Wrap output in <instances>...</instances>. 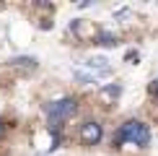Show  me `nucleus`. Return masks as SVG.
Here are the masks:
<instances>
[{
    "instance_id": "nucleus-1",
    "label": "nucleus",
    "mask_w": 158,
    "mask_h": 156,
    "mask_svg": "<svg viewBox=\"0 0 158 156\" xmlns=\"http://www.w3.org/2000/svg\"><path fill=\"white\" fill-rule=\"evenodd\" d=\"M119 141H130V143H135V146H148L150 130H148V125H143V122H124L122 130H119Z\"/></svg>"
},
{
    "instance_id": "nucleus-2",
    "label": "nucleus",
    "mask_w": 158,
    "mask_h": 156,
    "mask_svg": "<svg viewBox=\"0 0 158 156\" xmlns=\"http://www.w3.org/2000/svg\"><path fill=\"white\" fill-rule=\"evenodd\" d=\"M47 112H49V128L57 133V130H60V122L75 112V99H60V102L52 104Z\"/></svg>"
},
{
    "instance_id": "nucleus-3",
    "label": "nucleus",
    "mask_w": 158,
    "mask_h": 156,
    "mask_svg": "<svg viewBox=\"0 0 158 156\" xmlns=\"http://www.w3.org/2000/svg\"><path fill=\"white\" fill-rule=\"evenodd\" d=\"M101 135H104V130L98 122H85V125L81 128V143H85V146H94V143L101 141Z\"/></svg>"
},
{
    "instance_id": "nucleus-4",
    "label": "nucleus",
    "mask_w": 158,
    "mask_h": 156,
    "mask_svg": "<svg viewBox=\"0 0 158 156\" xmlns=\"http://www.w3.org/2000/svg\"><path fill=\"white\" fill-rule=\"evenodd\" d=\"M83 68H88V73H94L96 78H104V76H109V73H111L106 57H91V60H85V63H83Z\"/></svg>"
},
{
    "instance_id": "nucleus-5",
    "label": "nucleus",
    "mask_w": 158,
    "mask_h": 156,
    "mask_svg": "<svg viewBox=\"0 0 158 156\" xmlns=\"http://www.w3.org/2000/svg\"><path fill=\"white\" fill-rule=\"evenodd\" d=\"M119 94H122V86H119V83H109V86L101 89V99H117Z\"/></svg>"
},
{
    "instance_id": "nucleus-6",
    "label": "nucleus",
    "mask_w": 158,
    "mask_h": 156,
    "mask_svg": "<svg viewBox=\"0 0 158 156\" xmlns=\"http://www.w3.org/2000/svg\"><path fill=\"white\" fill-rule=\"evenodd\" d=\"M98 44H104V47H114V44H117V37L109 34V31H101V34H98Z\"/></svg>"
},
{
    "instance_id": "nucleus-7",
    "label": "nucleus",
    "mask_w": 158,
    "mask_h": 156,
    "mask_svg": "<svg viewBox=\"0 0 158 156\" xmlns=\"http://www.w3.org/2000/svg\"><path fill=\"white\" fill-rule=\"evenodd\" d=\"M10 65H21V68H34L36 60L34 57H10Z\"/></svg>"
},
{
    "instance_id": "nucleus-8",
    "label": "nucleus",
    "mask_w": 158,
    "mask_h": 156,
    "mask_svg": "<svg viewBox=\"0 0 158 156\" xmlns=\"http://www.w3.org/2000/svg\"><path fill=\"white\" fill-rule=\"evenodd\" d=\"M130 13H132V8H127V5H124V8H119V11H114V18H127Z\"/></svg>"
},
{
    "instance_id": "nucleus-9",
    "label": "nucleus",
    "mask_w": 158,
    "mask_h": 156,
    "mask_svg": "<svg viewBox=\"0 0 158 156\" xmlns=\"http://www.w3.org/2000/svg\"><path fill=\"white\" fill-rule=\"evenodd\" d=\"M124 60H127V63H137V60H140V55H137V50H130L127 55H124Z\"/></svg>"
},
{
    "instance_id": "nucleus-10",
    "label": "nucleus",
    "mask_w": 158,
    "mask_h": 156,
    "mask_svg": "<svg viewBox=\"0 0 158 156\" xmlns=\"http://www.w3.org/2000/svg\"><path fill=\"white\" fill-rule=\"evenodd\" d=\"M150 94H153V96H158V81H153V83H150Z\"/></svg>"
},
{
    "instance_id": "nucleus-11",
    "label": "nucleus",
    "mask_w": 158,
    "mask_h": 156,
    "mask_svg": "<svg viewBox=\"0 0 158 156\" xmlns=\"http://www.w3.org/2000/svg\"><path fill=\"white\" fill-rule=\"evenodd\" d=\"M0 135H3V120H0Z\"/></svg>"
}]
</instances>
